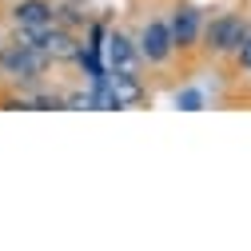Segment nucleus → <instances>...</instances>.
Returning a JSON list of instances; mask_svg holds the SVG:
<instances>
[{"label": "nucleus", "instance_id": "1", "mask_svg": "<svg viewBox=\"0 0 251 251\" xmlns=\"http://www.w3.org/2000/svg\"><path fill=\"white\" fill-rule=\"evenodd\" d=\"M48 72H52V56L44 48H28L16 40L0 44V80H8L16 88H36L44 84Z\"/></svg>", "mask_w": 251, "mask_h": 251}, {"label": "nucleus", "instance_id": "2", "mask_svg": "<svg viewBox=\"0 0 251 251\" xmlns=\"http://www.w3.org/2000/svg\"><path fill=\"white\" fill-rule=\"evenodd\" d=\"M247 36H251V24L239 12H219L203 24V52L219 56V60H235V52Z\"/></svg>", "mask_w": 251, "mask_h": 251}, {"label": "nucleus", "instance_id": "3", "mask_svg": "<svg viewBox=\"0 0 251 251\" xmlns=\"http://www.w3.org/2000/svg\"><path fill=\"white\" fill-rule=\"evenodd\" d=\"M136 44H140V56L148 68H164L176 56V36H172V24L164 16H148L136 32Z\"/></svg>", "mask_w": 251, "mask_h": 251}, {"label": "nucleus", "instance_id": "4", "mask_svg": "<svg viewBox=\"0 0 251 251\" xmlns=\"http://www.w3.org/2000/svg\"><path fill=\"white\" fill-rule=\"evenodd\" d=\"M168 24H172V36H176V52H196L200 44H203V8L200 4H176L172 8V16H168Z\"/></svg>", "mask_w": 251, "mask_h": 251}, {"label": "nucleus", "instance_id": "5", "mask_svg": "<svg viewBox=\"0 0 251 251\" xmlns=\"http://www.w3.org/2000/svg\"><path fill=\"white\" fill-rule=\"evenodd\" d=\"M104 60H108V72H140V64H144L140 44L132 36H124V32H108Z\"/></svg>", "mask_w": 251, "mask_h": 251}, {"label": "nucleus", "instance_id": "6", "mask_svg": "<svg viewBox=\"0 0 251 251\" xmlns=\"http://www.w3.org/2000/svg\"><path fill=\"white\" fill-rule=\"evenodd\" d=\"M48 56H52V64H76V56H80V36L72 32V28H64V24H56L52 32L44 36V44H40Z\"/></svg>", "mask_w": 251, "mask_h": 251}, {"label": "nucleus", "instance_id": "7", "mask_svg": "<svg viewBox=\"0 0 251 251\" xmlns=\"http://www.w3.org/2000/svg\"><path fill=\"white\" fill-rule=\"evenodd\" d=\"M112 84V96H116V108H140L148 100V88L140 80V72H112L108 76Z\"/></svg>", "mask_w": 251, "mask_h": 251}, {"label": "nucleus", "instance_id": "8", "mask_svg": "<svg viewBox=\"0 0 251 251\" xmlns=\"http://www.w3.org/2000/svg\"><path fill=\"white\" fill-rule=\"evenodd\" d=\"M8 20L20 28L48 24V20H56V0H8Z\"/></svg>", "mask_w": 251, "mask_h": 251}, {"label": "nucleus", "instance_id": "9", "mask_svg": "<svg viewBox=\"0 0 251 251\" xmlns=\"http://www.w3.org/2000/svg\"><path fill=\"white\" fill-rule=\"evenodd\" d=\"M176 108L200 112V108H203V92H200V88H179V92H176Z\"/></svg>", "mask_w": 251, "mask_h": 251}, {"label": "nucleus", "instance_id": "10", "mask_svg": "<svg viewBox=\"0 0 251 251\" xmlns=\"http://www.w3.org/2000/svg\"><path fill=\"white\" fill-rule=\"evenodd\" d=\"M64 108H68V112L96 108V96H92V88H88V92H84V88H80V92H64Z\"/></svg>", "mask_w": 251, "mask_h": 251}, {"label": "nucleus", "instance_id": "11", "mask_svg": "<svg viewBox=\"0 0 251 251\" xmlns=\"http://www.w3.org/2000/svg\"><path fill=\"white\" fill-rule=\"evenodd\" d=\"M56 24H64V28H72V32H76V28L84 24V12H76L72 4H56Z\"/></svg>", "mask_w": 251, "mask_h": 251}, {"label": "nucleus", "instance_id": "12", "mask_svg": "<svg viewBox=\"0 0 251 251\" xmlns=\"http://www.w3.org/2000/svg\"><path fill=\"white\" fill-rule=\"evenodd\" d=\"M235 68L239 72H251V36L239 44V52H235Z\"/></svg>", "mask_w": 251, "mask_h": 251}, {"label": "nucleus", "instance_id": "13", "mask_svg": "<svg viewBox=\"0 0 251 251\" xmlns=\"http://www.w3.org/2000/svg\"><path fill=\"white\" fill-rule=\"evenodd\" d=\"M0 44H4V32H0Z\"/></svg>", "mask_w": 251, "mask_h": 251}]
</instances>
